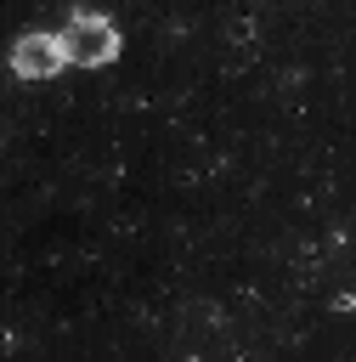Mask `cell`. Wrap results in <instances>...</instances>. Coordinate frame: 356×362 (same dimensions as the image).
Returning a JSON list of instances; mask_svg holds the SVG:
<instances>
[{
  "label": "cell",
  "mask_w": 356,
  "mask_h": 362,
  "mask_svg": "<svg viewBox=\"0 0 356 362\" xmlns=\"http://www.w3.org/2000/svg\"><path fill=\"white\" fill-rule=\"evenodd\" d=\"M57 34L68 45V68H107L119 57V45H124L119 40V23L107 11H90V6H73Z\"/></svg>",
  "instance_id": "6da1fadb"
},
{
  "label": "cell",
  "mask_w": 356,
  "mask_h": 362,
  "mask_svg": "<svg viewBox=\"0 0 356 362\" xmlns=\"http://www.w3.org/2000/svg\"><path fill=\"white\" fill-rule=\"evenodd\" d=\"M6 62H11L17 79H51V74L68 68V45H62L57 28H28V34L11 40V57Z\"/></svg>",
  "instance_id": "7a4b0ae2"
},
{
  "label": "cell",
  "mask_w": 356,
  "mask_h": 362,
  "mask_svg": "<svg viewBox=\"0 0 356 362\" xmlns=\"http://www.w3.org/2000/svg\"><path fill=\"white\" fill-rule=\"evenodd\" d=\"M186 362H198V356H186Z\"/></svg>",
  "instance_id": "3957f363"
}]
</instances>
